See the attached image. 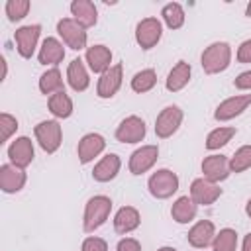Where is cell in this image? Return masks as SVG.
Masks as SVG:
<instances>
[{
	"mask_svg": "<svg viewBox=\"0 0 251 251\" xmlns=\"http://www.w3.org/2000/svg\"><path fill=\"white\" fill-rule=\"evenodd\" d=\"M80 251H108V243H106V239H102L98 235H88L82 241Z\"/></svg>",
	"mask_w": 251,
	"mask_h": 251,
	"instance_id": "obj_36",
	"label": "cell"
},
{
	"mask_svg": "<svg viewBox=\"0 0 251 251\" xmlns=\"http://www.w3.org/2000/svg\"><path fill=\"white\" fill-rule=\"evenodd\" d=\"M220 196H222V188L204 176H198L190 182V198L198 206H212Z\"/></svg>",
	"mask_w": 251,
	"mask_h": 251,
	"instance_id": "obj_15",
	"label": "cell"
},
{
	"mask_svg": "<svg viewBox=\"0 0 251 251\" xmlns=\"http://www.w3.org/2000/svg\"><path fill=\"white\" fill-rule=\"evenodd\" d=\"M47 108L55 120H67L73 116L75 104H73V98L65 90H61V92H55L47 98Z\"/></svg>",
	"mask_w": 251,
	"mask_h": 251,
	"instance_id": "obj_27",
	"label": "cell"
},
{
	"mask_svg": "<svg viewBox=\"0 0 251 251\" xmlns=\"http://www.w3.org/2000/svg\"><path fill=\"white\" fill-rule=\"evenodd\" d=\"M27 182V173L25 169H20L12 163H4L0 167V188L6 194H16L20 192Z\"/></svg>",
	"mask_w": 251,
	"mask_h": 251,
	"instance_id": "obj_17",
	"label": "cell"
},
{
	"mask_svg": "<svg viewBox=\"0 0 251 251\" xmlns=\"http://www.w3.org/2000/svg\"><path fill=\"white\" fill-rule=\"evenodd\" d=\"M190 76H192V67L190 63L186 61H178L167 75L165 78V88L169 92H180L188 82H190Z\"/></svg>",
	"mask_w": 251,
	"mask_h": 251,
	"instance_id": "obj_25",
	"label": "cell"
},
{
	"mask_svg": "<svg viewBox=\"0 0 251 251\" xmlns=\"http://www.w3.org/2000/svg\"><path fill=\"white\" fill-rule=\"evenodd\" d=\"M159 159V147L157 145H141L137 147L131 155H129V161H127V169L131 175L139 176V175H145L147 171H151L155 167Z\"/></svg>",
	"mask_w": 251,
	"mask_h": 251,
	"instance_id": "obj_10",
	"label": "cell"
},
{
	"mask_svg": "<svg viewBox=\"0 0 251 251\" xmlns=\"http://www.w3.org/2000/svg\"><path fill=\"white\" fill-rule=\"evenodd\" d=\"M122 82H124V65L116 63L106 73L100 75L98 84H96V96L98 98H112V96H116L118 90L122 88Z\"/></svg>",
	"mask_w": 251,
	"mask_h": 251,
	"instance_id": "obj_12",
	"label": "cell"
},
{
	"mask_svg": "<svg viewBox=\"0 0 251 251\" xmlns=\"http://www.w3.org/2000/svg\"><path fill=\"white\" fill-rule=\"evenodd\" d=\"M157 251H178V249H175V247H171V245H163V247H159Z\"/></svg>",
	"mask_w": 251,
	"mask_h": 251,
	"instance_id": "obj_42",
	"label": "cell"
},
{
	"mask_svg": "<svg viewBox=\"0 0 251 251\" xmlns=\"http://www.w3.org/2000/svg\"><path fill=\"white\" fill-rule=\"evenodd\" d=\"M212 251H237V231L231 227L220 229L212 241Z\"/></svg>",
	"mask_w": 251,
	"mask_h": 251,
	"instance_id": "obj_32",
	"label": "cell"
},
{
	"mask_svg": "<svg viewBox=\"0 0 251 251\" xmlns=\"http://www.w3.org/2000/svg\"><path fill=\"white\" fill-rule=\"evenodd\" d=\"M178 176L171 169H157L149 178H147V188L149 194L157 200H167L178 190Z\"/></svg>",
	"mask_w": 251,
	"mask_h": 251,
	"instance_id": "obj_4",
	"label": "cell"
},
{
	"mask_svg": "<svg viewBox=\"0 0 251 251\" xmlns=\"http://www.w3.org/2000/svg\"><path fill=\"white\" fill-rule=\"evenodd\" d=\"M67 82L75 92H84L90 86V76H88V69L84 65V61L73 59L67 67Z\"/></svg>",
	"mask_w": 251,
	"mask_h": 251,
	"instance_id": "obj_24",
	"label": "cell"
},
{
	"mask_svg": "<svg viewBox=\"0 0 251 251\" xmlns=\"http://www.w3.org/2000/svg\"><path fill=\"white\" fill-rule=\"evenodd\" d=\"M57 33L59 37L63 39V43L67 47H71L73 51H82V49H88L86 43H88V33L86 29L76 24L73 18H61L57 22Z\"/></svg>",
	"mask_w": 251,
	"mask_h": 251,
	"instance_id": "obj_6",
	"label": "cell"
},
{
	"mask_svg": "<svg viewBox=\"0 0 251 251\" xmlns=\"http://www.w3.org/2000/svg\"><path fill=\"white\" fill-rule=\"evenodd\" d=\"M161 37H163V24H161L159 18L149 16V18H143V20L137 22V25H135V41L143 51L153 49L161 41Z\"/></svg>",
	"mask_w": 251,
	"mask_h": 251,
	"instance_id": "obj_7",
	"label": "cell"
},
{
	"mask_svg": "<svg viewBox=\"0 0 251 251\" xmlns=\"http://www.w3.org/2000/svg\"><path fill=\"white\" fill-rule=\"evenodd\" d=\"M235 59H237V63H243V65L251 63V39H245V41L239 43Z\"/></svg>",
	"mask_w": 251,
	"mask_h": 251,
	"instance_id": "obj_37",
	"label": "cell"
},
{
	"mask_svg": "<svg viewBox=\"0 0 251 251\" xmlns=\"http://www.w3.org/2000/svg\"><path fill=\"white\" fill-rule=\"evenodd\" d=\"M200 169H202V175H204V178H208V180H212V182H222V180H226L229 175H231V171H229V157H226V155H208V157H204V161H202V165H200Z\"/></svg>",
	"mask_w": 251,
	"mask_h": 251,
	"instance_id": "obj_16",
	"label": "cell"
},
{
	"mask_svg": "<svg viewBox=\"0 0 251 251\" xmlns=\"http://www.w3.org/2000/svg\"><path fill=\"white\" fill-rule=\"evenodd\" d=\"M33 157H35L33 141L27 135H20L8 145V159L12 165H16L20 169L29 167L33 163Z\"/></svg>",
	"mask_w": 251,
	"mask_h": 251,
	"instance_id": "obj_14",
	"label": "cell"
},
{
	"mask_svg": "<svg viewBox=\"0 0 251 251\" xmlns=\"http://www.w3.org/2000/svg\"><path fill=\"white\" fill-rule=\"evenodd\" d=\"M33 135H35V141L39 143V147L49 155L57 153L63 143V127H61L59 120H41L33 127Z\"/></svg>",
	"mask_w": 251,
	"mask_h": 251,
	"instance_id": "obj_3",
	"label": "cell"
},
{
	"mask_svg": "<svg viewBox=\"0 0 251 251\" xmlns=\"http://www.w3.org/2000/svg\"><path fill=\"white\" fill-rule=\"evenodd\" d=\"M71 16L84 29L94 27L98 24V8L90 0H75V2H71Z\"/></svg>",
	"mask_w": 251,
	"mask_h": 251,
	"instance_id": "obj_22",
	"label": "cell"
},
{
	"mask_svg": "<svg viewBox=\"0 0 251 251\" xmlns=\"http://www.w3.org/2000/svg\"><path fill=\"white\" fill-rule=\"evenodd\" d=\"M216 226L212 220H198L190 229H188V245H192L194 249H206L208 245H212L214 237H216Z\"/></svg>",
	"mask_w": 251,
	"mask_h": 251,
	"instance_id": "obj_18",
	"label": "cell"
},
{
	"mask_svg": "<svg viewBox=\"0 0 251 251\" xmlns=\"http://www.w3.org/2000/svg\"><path fill=\"white\" fill-rule=\"evenodd\" d=\"M104 149H106V139H104L102 133H96V131L84 133L78 139V145H76V155H78L80 165L92 163Z\"/></svg>",
	"mask_w": 251,
	"mask_h": 251,
	"instance_id": "obj_13",
	"label": "cell"
},
{
	"mask_svg": "<svg viewBox=\"0 0 251 251\" xmlns=\"http://www.w3.org/2000/svg\"><path fill=\"white\" fill-rule=\"evenodd\" d=\"M157 84V73L155 69H141L131 76V90L137 94H145L153 90Z\"/></svg>",
	"mask_w": 251,
	"mask_h": 251,
	"instance_id": "obj_31",
	"label": "cell"
},
{
	"mask_svg": "<svg viewBox=\"0 0 251 251\" xmlns=\"http://www.w3.org/2000/svg\"><path fill=\"white\" fill-rule=\"evenodd\" d=\"M200 65L206 75H220L231 65V45L227 41H214L210 43L202 55Z\"/></svg>",
	"mask_w": 251,
	"mask_h": 251,
	"instance_id": "obj_2",
	"label": "cell"
},
{
	"mask_svg": "<svg viewBox=\"0 0 251 251\" xmlns=\"http://www.w3.org/2000/svg\"><path fill=\"white\" fill-rule=\"evenodd\" d=\"M116 251H141V243L135 237H122L116 245Z\"/></svg>",
	"mask_w": 251,
	"mask_h": 251,
	"instance_id": "obj_38",
	"label": "cell"
},
{
	"mask_svg": "<svg viewBox=\"0 0 251 251\" xmlns=\"http://www.w3.org/2000/svg\"><path fill=\"white\" fill-rule=\"evenodd\" d=\"M233 86H235L237 90H251V69L239 73V75L233 78Z\"/></svg>",
	"mask_w": 251,
	"mask_h": 251,
	"instance_id": "obj_39",
	"label": "cell"
},
{
	"mask_svg": "<svg viewBox=\"0 0 251 251\" xmlns=\"http://www.w3.org/2000/svg\"><path fill=\"white\" fill-rule=\"evenodd\" d=\"M245 214H247V218L251 220V198H249L247 204H245Z\"/></svg>",
	"mask_w": 251,
	"mask_h": 251,
	"instance_id": "obj_41",
	"label": "cell"
},
{
	"mask_svg": "<svg viewBox=\"0 0 251 251\" xmlns=\"http://www.w3.org/2000/svg\"><path fill=\"white\" fill-rule=\"evenodd\" d=\"M245 16H247V18H251V2H249V4H247V8H245Z\"/></svg>",
	"mask_w": 251,
	"mask_h": 251,
	"instance_id": "obj_43",
	"label": "cell"
},
{
	"mask_svg": "<svg viewBox=\"0 0 251 251\" xmlns=\"http://www.w3.org/2000/svg\"><path fill=\"white\" fill-rule=\"evenodd\" d=\"M84 63L88 65V69L92 73L102 75L112 67V49L102 45V43L90 45L86 49V53H84Z\"/></svg>",
	"mask_w": 251,
	"mask_h": 251,
	"instance_id": "obj_19",
	"label": "cell"
},
{
	"mask_svg": "<svg viewBox=\"0 0 251 251\" xmlns=\"http://www.w3.org/2000/svg\"><path fill=\"white\" fill-rule=\"evenodd\" d=\"M198 214V204L190 198V194L178 196L171 206V218L176 224H190Z\"/></svg>",
	"mask_w": 251,
	"mask_h": 251,
	"instance_id": "obj_26",
	"label": "cell"
},
{
	"mask_svg": "<svg viewBox=\"0 0 251 251\" xmlns=\"http://www.w3.org/2000/svg\"><path fill=\"white\" fill-rule=\"evenodd\" d=\"M112 198L106 194H96L90 196L84 204V214H82V229L86 233H94L96 229H100L112 212Z\"/></svg>",
	"mask_w": 251,
	"mask_h": 251,
	"instance_id": "obj_1",
	"label": "cell"
},
{
	"mask_svg": "<svg viewBox=\"0 0 251 251\" xmlns=\"http://www.w3.org/2000/svg\"><path fill=\"white\" fill-rule=\"evenodd\" d=\"M37 86H39V90H41V94H45V96H51V94H55V92H61V90H65V84H63V75H61V71L57 69V67H51V69H47L41 76H39V82H37Z\"/></svg>",
	"mask_w": 251,
	"mask_h": 251,
	"instance_id": "obj_29",
	"label": "cell"
},
{
	"mask_svg": "<svg viewBox=\"0 0 251 251\" xmlns=\"http://www.w3.org/2000/svg\"><path fill=\"white\" fill-rule=\"evenodd\" d=\"M120 169H122V159H120V155L108 153V155H104V157L94 165V169H92V178H94L96 182H110V180H114V178L118 176Z\"/></svg>",
	"mask_w": 251,
	"mask_h": 251,
	"instance_id": "obj_20",
	"label": "cell"
},
{
	"mask_svg": "<svg viewBox=\"0 0 251 251\" xmlns=\"http://www.w3.org/2000/svg\"><path fill=\"white\" fill-rule=\"evenodd\" d=\"M18 127H20V124H18V120L12 116V114H8V112H2L0 114V143H6L16 131H18Z\"/></svg>",
	"mask_w": 251,
	"mask_h": 251,
	"instance_id": "obj_35",
	"label": "cell"
},
{
	"mask_svg": "<svg viewBox=\"0 0 251 251\" xmlns=\"http://www.w3.org/2000/svg\"><path fill=\"white\" fill-rule=\"evenodd\" d=\"M65 59V47L63 41H59L57 37H45L41 41L39 53H37V61L41 65H49V67H57L61 61Z\"/></svg>",
	"mask_w": 251,
	"mask_h": 251,
	"instance_id": "obj_23",
	"label": "cell"
},
{
	"mask_svg": "<svg viewBox=\"0 0 251 251\" xmlns=\"http://www.w3.org/2000/svg\"><path fill=\"white\" fill-rule=\"evenodd\" d=\"M41 35V25L39 24H27L20 25L14 31V41H16V51L20 53L22 59H31Z\"/></svg>",
	"mask_w": 251,
	"mask_h": 251,
	"instance_id": "obj_8",
	"label": "cell"
},
{
	"mask_svg": "<svg viewBox=\"0 0 251 251\" xmlns=\"http://www.w3.org/2000/svg\"><path fill=\"white\" fill-rule=\"evenodd\" d=\"M182 120H184V112L180 110V106L176 104L165 106L155 118V135L159 139H169L178 131Z\"/></svg>",
	"mask_w": 251,
	"mask_h": 251,
	"instance_id": "obj_5",
	"label": "cell"
},
{
	"mask_svg": "<svg viewBox=\"0 0 251 251\" xmlns=\"http://www.w3.org/2000/svg\"><path fill=\"white\" fill-rule=\"evenodd\" d=\"M235 135H237V127H233V126H218L206 135V143L204 145H206L208 151H216V149L227 145Z\"/></svg>",
	"mask_w": 251,
	"mask_h": 251,
	"instance_id": "obj_28",
	"label": "cell"
},
{
	"mask_svg": "<svg viewBox=\"0 0 251 251\" xmlns=\"http://www.w3.org/2000/svg\"><path fill=\"white\" fill-rule=\"evenodd\" d=\"M241 251H251V233H247L243 237V243H241Z\"/></svg>",
	"mask_w": 251,
	"mask_h": 251,
	"instance_id": "obj_40",
	"label": "cell"
},
{
	"mask_svg": "<svg viewBox=\"0 0 251 251\" xmlns=\"http://www.w3.org/2000/svg\"><path fill=\"white\" fill-rule=\"evenodd\" d=\"M251 106V94H235L226 100H222L214 110V120L218 122H229L237 116H241Z\"/></svg>",
	"mask_w": 251,
	"mask_h": 251,
	"instance_id": "obj_11",
	"label": "cell"
},
{
	"mask_svg": "<svg viewBox=\"0 0 251 251\" xmlns=\"http://www.w3.org/2000/svg\"><path fill=\"white\" fill-rule=\"evenodd\" d=\"M139 224H141V214L133 206H122L114 214V229L120 235H127V233L135 231L139 227Z\"/></svg>",
	"mask_w": 251,
	"mask_h": 251,
	"instance_id": "obj_21",
	"label": "cell"
},
{
	"mask_svg": "<svg viewBox=\"0 0 251 251\" xmlns=\"http://www.w3.org/2000/svg\"><path fill=\"white\" fill-rule=\"evenodd\" d=\"M161 18H163V22L169 29H180L184 25L186 14H184V8L178 2H169L161 8Z\"/></svg>",
	"mask_w": 251,
	"mask_h": 251,
	"instance_id": "obj_30",
	"label": "cell"
},
{
	"mask_svg": "<svg viewBox=\"0 0 251 251\" xmlns=\"http://www.w3.org/2000/svg\"><path fill=\"white\" fill-rule=\"evenodd\" d=\"M29 8H31L29 0H8L6 6H4V12H6L10 22H20L27 16Z\"/></svg>",
	"mask_w": 251,
	"mask_h": 251,
	"instance_id": "obj_34",
	"label": "cell"
},
{
	"mask_svg": "<svg viewBox=\"0 0 251 251\" xmlns=\"http://www.w3.org/2000/svg\"><path fill=\"white\" fill-rule=\"evenodd\" d=\"M145 133H147V126H145V120L131 114L127 118H124L118 127H116V139L120 143H139L145 139Z\"/></svg>",
	"mask_w": 251,
	"mask_h": 251,
	"instance_id": "obj_9",
	"label": "cell"
},
{
	"mask_svg": "<svg viewBox=\"0 0 251 251\" xmlns=\"http://www.w3.org/2000/svg\"><path fill=\"white\" fill-rule=\"evenodd\" d=\"M247 169H251V143L249 145H241L229 157V171L231 173L239 175V173H245Z\"/></svg>",
	"mask_w": 251,
	"mask_h": 251,
	"instance_id": "obj_33",
	"label": "cell"
}]
</instances>
